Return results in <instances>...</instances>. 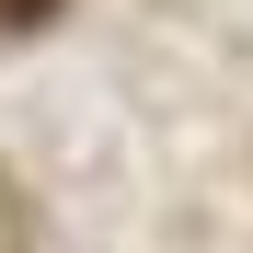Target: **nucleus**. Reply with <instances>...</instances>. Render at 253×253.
Returning a JSON list of instances; mask_svg holds the SVG:
<instances>
[{"label":"nucleus","instance_id":"f257e3e1","mask_svg":"<svg viewBox=\"0 0 253 253\" xmlns=\"http://www.w3.org/2000/svg\"><path fill=\"white\" fill-rule=\"evenodd\" d=\"M58 12V0H0V23H46Z\"/></svg>","mask_w":253,"mask_h":253}]
</instances>
